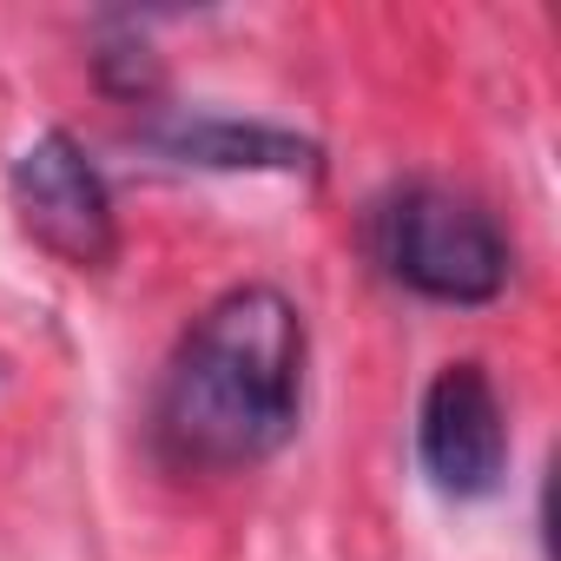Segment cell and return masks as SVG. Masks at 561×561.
<instances>
[{
	"label": "cell",
	"instance_id": "1",
	"mask_svg": "<svg viewBox=\"0 0 561 561\" xmlns=\"http://www.w3.org/2000/svg\"><path fill=\"white\" fill-rule=\"evenodd\" d=\"M305 351H311L305 311L285 291L238 285L211 298L159 377V403H152L159 456L198 476L271 462L298 436Z\"/></svg>",
	"mask_w": 561,
	"mask_h": 561
},
{
	"label": "cell",
	"instance_id": "2",
	"mask_svg": "<svg viewBox=\"0 0 561 561\" xmlns=\"http://www.w3.org/2000/svg\"><path fill=\"white\" fill-rule=\"evenodd\" d=\"M377 257L430 305H489L508 285V238L495 211L456 185H403L377 211Z\"/></svg>",
	"mask_w": 561,
	"mask_h": 561
},
{
	"label": "cell",
	"instance_id": "3",
	"mask_svg": "<svg viewBox=\"0 0 561 561\" xmlns=\"http://www.w3.org/2000/svg\"><path fill=\"white\" fill-rule=\"evenodd\" d=\"M8 198L21 211V231L41 251H54L60 264H73V271L113 264V251H119L113 192L73 133H41L34 146H21V159L8 172Z\"/></svg>",
	"mask_w": 561,
	"mask_h": 561
},
{
	"label": "cell",
	"instance_id": "4",
	"mask_svg": "<svg viewBox=\"0 0 561 561\" xmlns=\"http://www.w3.org/2000/svg\"><path fill=\"white\" fill-rule=\"evenodd\" d=\"M416 456L443 495H489L508 469V410L482 364H443L416 410Z\"/></svg>",
	"mask_w": 561,
	"mask_h": 561
},
{
	"label": "cell",
	"instance_id": "5",
	"mask_svg": "<svg viewBox=\"0 0 561 561\" xmlns=\"http://www.w3.org/2000/svg\"><path fill=\"white\" fill-rule=\"evenodd\" d=\"M146 139L179 159V165H211V172H311L318 146L285 133V126H257V119H225V113H192V119H159Z\"/></svg>",
	"mask_w": 561,
	"mask_h": 561
}]
</instances>
